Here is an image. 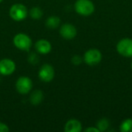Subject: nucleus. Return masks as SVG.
Segmentation results:
<instances>
[{"mask_svg": "<svg viewBox=\"0 0 132 132\" xmlns=\"http://www.w3.org/2000/svg\"><path fill=\"white\" fill-rule=\"evenodd\" d=\"M35 48L39 53L46 55L50 53L52 50V46H51V43L48 40L41 39H39L36 43Z\"/></svg>", "mask_w": 132, "mask_h": 132, "instance_id": "nucleus-10", "label": "nucleus"}, {"mask_svg": "<svg viewBox=\"0 0 132 132\" xmlns=\"http://www.w3.org/2000/svg\"><path fill=\"white\" fill-rule=\"evenodd\" d=\"M120 131L121 132H132V118L124 120L120 125Z\"/></svg>", "mask_w": 132, "mask_h": 132, "instance_id": "nucleus-15", "label": "nucleus"}, {"mask_svg": "<svg viewBox=\"0 0 132 132\" xmlns=\"http://www.w3.org/2000/svg\"><path fill=\"white\" fill-rule=\"evenodd\" d=\"M84 61V59L82 56H80V55H74L72 59H71V62L73 65L75 66H79Z\"/></svg>", "mask_w": 132, "mask_h": 132, "instance_id": "nucleus-17", "label": "nucleus"}, {"mask_svg": "<svg viewBox=\"0 0 132 132\" xmlns=\"http://www.w3.org/2000/svg\"><path fill=\"white\" fill-rule=\"evenodd\" d=\"M117 52L125 57H132V39L123 38L116 46Z\"/></svg>", "mask_w": 132, "mask_h": 132, "instance_id": "nucleus-5", "label": "nucleus"}, {"mask_svg": "<svg viewBox=\"0 0 132 132\" xmlns=\"http://www.w3.org/2000/svg\"><path fill=\"white\" fill-rule=\"evenodd\" d=\"M74 9L77 14L82 16H89L94 13L95 6L91 0H77Z\"/></svg>", "mask_w": 132, "mask_h": 132, "instance_id": "nucleus-1", "label": "nucleus"}, {"mask_svg": "<svg viewBox=\"0 0 132 132\" xmlns=\"http://www.w3.org/2000/svg\"><path fill=\"white\" fill-rule=\"evenodd\" d=\"M13 43L17 49L23 51H29L32 46V39L28 35L20 32L14 36Z\"/></svg>", "mask_w": 132, "mask_h": 132, "instance_id": "nucleus-4", "label": "nucleus"}, {"mask_svg": "<svg viewBox=\"0 0 132 132\" xmlns=\"http://www.w3.org/2000/svg\"><path fill=\"white\" fill-rule=\"evenodd\" d=\"M43 15V10L39 7H32L29 11V15L33 19H39Z\"/></svg>", "mask_w": 132, "mask_h": 132, "instance_id": "nucleus-16", "label": "nucleus"}, {"mask_svg": "<svg viewBox=\"0 0 132 132\" xmlns=\"http://www.w3.org/2000/svg\"><path fill=\"white\" fill-rule=\"evenodd\" d=\"M84 61L88 66H96L102 60V53L97 49H90L84 53Z\"/></svg>", "mask_w": 132, "mask_h": 132, "instance_id": "nucleus-3", "label": "nucleus"}, {"mask_svg": "<svg viewBox=\"0 0 132 132\" xmlns=\"http://www.w3.org/2000/svg\"><path fill=\"white\" fill-rule=\"evenodd\" d=\"M9 15L13 20L16 22L22 21L28 15L27 8L24 5L20 3L14 4L11 6L9 9Z\"/></svg>", "mask_w": 132, "mask_h": 132, "instance_id": "nucleus-2", "label": "nucleus"}, {"mask_svg": "<svg viewBox=\"0 0 132 132\" xmlns=\"http://www.w3.org/2000/svg\"><path fill=\"white\" fill-rule=\"evenodd\" d=\"M84 131L86 132H100V131L98 130V128L95 126V127H90L87 128L84 130Z\"/></svg>", "mask_w": 132, "mask_h": 132, "instance_id": "nucleus-20", "label": "nucleus"}, {"mask_svg": "<svg viewBox=\"0 0 132 132\" xmlns=\"http://www.w3.org/2000/svg\"><path fill=\"white\" fill-rule=\"evenodd\" d=\"M16 66L13 60L5 58L0 60V73L3 76H9L15 70Z\"/></svg>", "mask_w": 132, "mask_h": 132, "instance_id": "nucleus-9", "label": "nucleus"}, {"mask_svg": "<svg viewBox=\"0 0 132 132\" xmlns=\"http://www.w3.org/2000/svg\"><path fill=\"white\" fill-rule=\"evenodd\" d=\"M9 128L8 127L7 125L0 122V132H9Z\"/></svg>", "mask_w": 132, "mask_h": 132, "instance_id": "nucleus-19", "label": "nucleus"}, {"mask_svg": "<svg viewBox=\"0 0 132 132\" xmlns=\"http://www.w3.org/2000/svg\"><path fill=\"white\" fill-rule=\"evenodd\" d=\"M60 34L63 39L67 40H70L76 37L77 34V30L73 25L70 23H65L60 26Z\"/></svg>", "mask_w": 132, "mask_h": 132, "instance_id": "nucleus-8", "label": "nucleus"}, {"mask_svg": "<svg viewBox=\"0 0 132 132\" xmlns=\"http://www.w3.org/2000/svg\"><path fill=\"white\" fill-rule=\"evenodd\" d=\"M32 88V80L25 76L20 77L15 83V89L18 93L20 94H29Z\"/></svg>", "mask_w": 132, "mask_h": 132, "instance_id": "nucleus-6", "label": "nucleus"}, {"mask_svg": "<svg viewBox=\"0 0 132 132\" xmlns=\"http://www.w3.org/2000/svg\"><path fill=\"white\" fill-rule=\"evenodd\" d=\"M39 78L45 83L50 82L53 80L55 76V70L54 68L49 63L43 64L39 71Z\"/></svg>", "mask_w": 132, "mask_h": 132, "instance_id": "nucleus-7", "label": "nucleus"}, {"mask_svg": "<svg viewBox=\"0 0 132 132\" xmlns=\"http://www.w3.org/2000/svg\"><path fill=\"white\" fill-rule=\"evenodd\" d=\"M111 126V122L109 121V119L106 118H101L96 125V127L98 128V130L100 131V132L102 131H107L109 128Z\"/></svg>", "mask_w": 132, "mask_h": 132, "instance_id": "nucleus-14", "label": "nucleus"}, {"mask_svg": "<svg viewBox=\"0 0 132 132\" xmlns=\"http://www.w3.org/2000/svg\"><path fill=\"white\" fill-rule=\"evenodd\" d=\"M39 61V56L35 53H31L29 56V62L32 64H36Z\"/></svg>", "mask_w": 132, "mask_h": 132, "instance_id": "nucleus-18", "label": "nucleus"}, {"mask_svg": "<svg viewBox=\"0 0 132 132\" xmlns=\"http://www.w3.org/2000/svg\"><path fill=\"white\" fill-rule=\"evenodd\" d=\"M66 132H80L82 131V125L77 119H70L64 126Z\"/></svg>", "mask_w": 132, "mask_h": 132, "instance_id": "nucleus-11", "label": "nucleus"}, {"mask_svg": "<svg viewBox=\"0 0 132 132\" xmlns=\"http://www.w3.org/2000/svg\"><path fill=\"white\" fill-rule=\"evenodd\" d=\"M60 22L61 20L58 16H50L49 17L46 21V26L47 28L51 29H55L56 28H58L60 26Z\"/></svg>", "mask_w": 132, "mask_h": 132, "instance_id": "nucleus-13", "label": "nucleus"}, {"mask_svg": "<svg viewBox=\"0 0 132 132\" xmlns=\"http://www.w3.org/2000/svg\"><path fill=\"white\" fill-rule=\"evenodd\" d=\"M2 1H3V0H0V3H1V2H2Z\"/></svg>", "mask_w": 132, "mask_h": 132, "instance_id": "nucleus-22", "label": "nucleus"}, {"mask_svg": "<svg viewBox=\"0 0 132 132\" xmlns=\"http://www.w3.org/2000/svg\"><path fill=\"white\" fill-rule=\"evenodd\" d=\"M131 70H132V61H131Z\"/></svg>", "mask_w": 132, "mask_h": 132, "instance_id": "nucleus-21", "label": "nucleus"}, {"mask_svg": "<svg viewBox=\"0 0 132 132\" xmlns=\"http://www.w3.org/2000/svg\"><path fill=\"white\" fill-rule=\"evenodd\" d=\"M43 100V93L40 90H36L32 92L29 97V101L33 105L39 104Z\"/></svg>", "mask_w": 132, "mask_h": 132, "instance_id": "nucleus-12", "label": "nucleus"}]
</instances>
